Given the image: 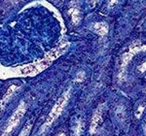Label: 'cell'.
<instances>
[{"label":"cell","instance_id":"obj_1","mask_svg":"<svg viewBox=\"0 0 146 136\" xmlns=\"http://www.w3.org/2000/svg\"><path fill=\"white\" fill-rule=\"evenodd\" d=\"M69 97H70V90H68L63 93L62 96L60 97V99L56 101V104L54 105L53 109L51 110V112L49 113L48 117L46 118L44 123L41 125V127H40L39 135L44 134V133L46 132V130L48 129L52 125H53L54 121H55L56 119L60 116V114L62 113L64 107L66 106L68 100H69Z\"/></svg>","mask_w":146,"mask_h":136},{"label":"cell","instance_id":"obj_2","mask_svg":"<svg viewBox=\"0 0 146 136\" xmlns=\"http://www.w3.org/2000/svg\"><path fill=\"white\" fill-rule=\"evenodd\" d=\"M27 110V103L25 101H22L19 104L17 109L14 111V113L11 115L10 118H9L8 121H7V125H5V127H4V129L2 131L1 134H0V136H10L11 133L19 125L21 119L25 116Z\"/></svg>","mask_w":146,"mask_h":136},{"label":"cell","instance_id":"obj_3","mask_svg":"<svg viewBox=\"0 0 146 136\" xmlns=\"http://www.w3.org/2000/svg\"><path fill=\"white\" fill-rule=\"evenodd\" d=\"M62 51H63V50L53 51L51 55H49L48 57H46V59L42 60V61H39V62H35L33 64H30V65H27V66L23 67V69H21L20 73L22 75H35V74L39 73L42 70L46 69V68L51 64V62L60 55Z\"/></svg>","mask_w":146,"mask_h":136},{"label":"cell","instance_id":"obj_4","mask_svg":"<svg viewBox=\"0 0 146 136\" xmlns=\"http://www.w3.org/2000/svg\"><path fill=\"white\" fill-rule=\"evenodd\" d=\"M19 86L16 85H12L10 86V88L7 90L6 93L4 94V96L2 97V99L0 100V113L3 111V109L5 108V106L8 104V102L10 101V99L15 95L16 91L18 90Z\"/></svg>","mask_w":146,"mask_h":136},{"label":"cell","instance_id":"obj_5","mask_svg":"<svg viewBox=\"0 0 146 136\" xmlns=\"http://www.w3.org/2000/svg\"><path fill=\"white\" fill-rule=\"evenodd\" d=\"M100 121H101V111H100V109H98L96 111V113L94 114V116H93V119H92L91 127H90L91 133L96 132L98 127V125H100Z\"/></svg>","mask_w":146,"mask_h":136},{"label":"cell","instance_id":"obj_6","mask_svg":"<svg viewBox=\"0 0 146 136\" xmlns=\"http://www.w3.org/2000/svg\"><path fill=\"white\" fill-rule=\"evenodd\" d=\"M94 29L96 30V33L100 35H105L107 33V25L103 22H98L94 25Z\"/></svg>","mask_w":146,"mask_h":136},{"label":"cell","instance_id":"obj_7","mask_svg":"<svg viewBox=\"0 0 146 136\" xmlns=\"http://www.w3.org/2000/svg\"><path fill=\"white\" fill-rule=\"evenodd\" d=\"M31 128H32V123H31V121H29V123H27V125L23 126V128L18 136H28L30 131H31Z\"/></svg>","mask_w":146,"mask_h":136},{"label":"cell","instance_id":"obj_8","mask_svg":"<svg viewBox=\"0 0 146 136\" xmlns=\"http://www.w3.org/2000/svg\"><path fill=\"white\" fill-rule=\"evenodd\" d=\"M81 132H82V123L81 121H78L75 125L74 128H73V136H81Z\"/></svg>","mask_w":146,"mask_h":136},{"label":"cell","instance_id":"obj_9","mask_svg":"<svg viewBox=\"0 0 146 136\" xmlns=\"http://www.w3.org/2000/svg\"><path fill=\"white\" fill-rule=\"evenodd\" d=\"M70 13H71V15H72L73 22H79V14H78V11H77L76 9H72V10L70 11Z\"/></svg>","mask_w":146,"mask_h":136},{"label":"cell","instance_id":"obj_10","mask_svg":"<svg viewBox=\"0 0 146 136\" xmlns=\"http://www.w3.org/2000/svg\"><path fill=\"white\" fill-rule=\"evenodd\" d=\"M83 80H84V73H83V72H81V73L78 74L77 79L75 80V81H76V82H81V81H83Z\"/></svg>","mask_w":146,"mask_h":136},{"label":"cell","instance_id":"obj_11","mask_svg":"<svg viewBox=\"0 0 146 136\" xmlns=\"http://www.w3.org/2000/svg\"><path fill=\"white\" fill-rule=\"evenodd\" d=\"M115 3H117V0H111V1H110L109 6H110V7H113V6L115 5Z\"/></svg>","mask_w":146,"mask_h":136},{"label":"cell","instance_id":"obj_12","mask_svg":"<svg viewBox=\"0 0 146 136\" xmlns=\"http://www.w3.org/2000/svg\"><path fill=\"white\" fill-rule=\"evenodd\" d=\"M140 69H141V71H144V70L146 69V62L142 65V66L140 67Z\"/></svg>","mask_w":146,"mask_h":136},{"label":"cell","instance_id":"obj_13","mask_svg":"<svg viewBox=\"0 0 146 136\" xmlns=\"http://www.w3.org/2000/svg\"><path fill=\"white\" fill-rule=\"evenodd\" d=\"M58 136H65V133L64 132H60Z\"/></svg>","mask_w":146,"mask_h":136}]
</instances>
